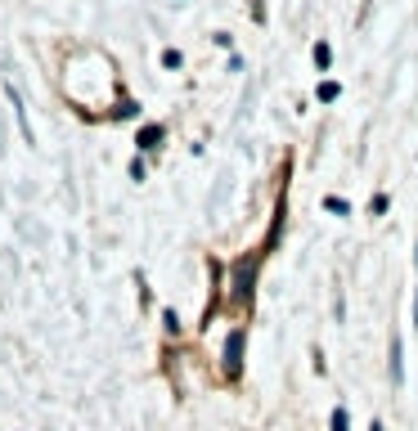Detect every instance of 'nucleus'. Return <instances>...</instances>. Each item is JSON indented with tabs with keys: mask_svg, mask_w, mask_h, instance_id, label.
Returning <instances> with one entry per match:
<instances>
[{
	"mask_svg": "<svg viewBox=\"0 0 418 431\" xmlns=\"http://www.w3.org/2000/svg\"><path fill=\"white\" fill-rule=\"evenodd\" d=\"M243 328H234L230 332V341H225V373H230V378H239V369H243Z\"/></svg>",
	"mask_w": 418,
	"mask_h": 431,
	"instance_id": "1",
	"label": "nucleus"
},
{
	"mask_svg": "<svg viewBox=\"0 0 418 431\" xmlns=\"http://www.w3.org/2000/svg\"><path fill=\"white\" fill-rule=\"evenodd\" d=\"M392 382H405V364H401V337H392Z\"/></svg>",
	"mask_w": 418,
	"mask_h": 431,
	"instance_id": "2",
	"label": "nucleus"
},
{
	"mask_svg": "<svg viewBox=\"0 0 418 431\" xmlns=\"http://www.w3.org/2000/svg\"><path fill=\"white\" fill-rule=\"evenodd\" d=\"M162 144V126H144L140 130V149H158Z\"/></svg>",
	"mask_w": 418,
	"mask_h": 431,
	"instance_id": "3",
	"label": "nucleus"
},
{
	"mask_svg": "<svg viewBox=\"0 0 418 431\" xmlns=\"http://www.w3.org/2000/svg\"><path fill=\"white\" fill-rule=\"evenodd\" d=\"M333 63V50H328V41H319L315 45V68H328Z\"/></svg>",
	"mask_w": 418,
	"mask_h": 431,
	"instance_id": "4",
	"label": "nucleus"
},
{
	"mask_svg": "<svg viewBox=\"0 0 418 431\" xmlns=\"http://www.w3.org/2000/svg\"><path fill=\"white\" fill-rule=\"evenodd\" d=\"M248 283H252V261L239 265V296H248Z\"/></svg>",
	"mask_w": 418,
	"mask_h": 431,
	"instance_id": "5",
	"label": "nucleus"
},
{
	"mask_svg": "<svg viewBox=\"0 0 418 431\" xmlns=\"http://www.w3.org/2000/svg\"><path fill=\"white\" fill-rule=\"evenodd\" d=\"M337 99V81H319V103H333Z\"/></svg>",
	"mask_w": 418,
	"mask_h": 431,
	"instance_id": "6",
	"label": "nucleus"
},
{
	"mask_svg": "<svg viewBox=\"0 0 418 431\" xmlns=\"http://www.w3.org/2000/svg\"><path fill=\"white\" fill-rule=\"evenodd\" d=\"M328 427H333V431H346V427H351L346 409H333V418H328Z\"/></svg>",
	"mask_w": 418,
	"mask_h": 431,
	"instance_id": "7",
	"label": "nucleus"
},
{
	"mask_svg": "<svg viewBox=\"0 0 418 431\" xmlns=\"http://www.w3.org/2000/svg\"><path fill=\"white\" fill-rule=\"evenodd\" d=\"M324 207H328V212H337V216H346V212H351V207L342 203V198H324Z\"/></svg>",
	"mask_w": 418,
	"mask_h": 431,
	"instance_id": "8",
	"label": "nucleus"
},
{
	"mask_svg": "<svg viewBox=\"0 0 418 431\" xmlns=\"http://www.w3.org/2000/svg\"><path fill=\"white\" fill-rule=\"evenodd\" d=\"M414 328H418V292H414Z\"/></svg>",
	"mask_w": 418,
	"mask_h": 431,
	"instance_id": "9",
	"label": "nucleus"
},
{
	"mask_svg": "<svg viewBox=\"0 0 418 431\" xmlns=\"http://www.w3.org/2000/svg\"><path fill=\"white\" fill-rule=\"evenodd\" d=\"M369 431H383V423H374V427H369Z\"/></svg>",
	"mask_w": 418,
	"mask_h": 431,
	"instance_id": "10",
	"label": "nucleus"
},
{
	"mask_svg": "<svg viewBox=\"0 0 418 431\" xmlns=\"http://www.w3.org/2000/svg\"><path fill=\"white\" fill-rule=\"evenodd\" d=\"M414 261H418V252H414Z\"/></svg>",
	"mask_w": 418,
	"mask_h": 431,
	"instance_id": "11",
	"label": "nucleus"
}]
</instances>
